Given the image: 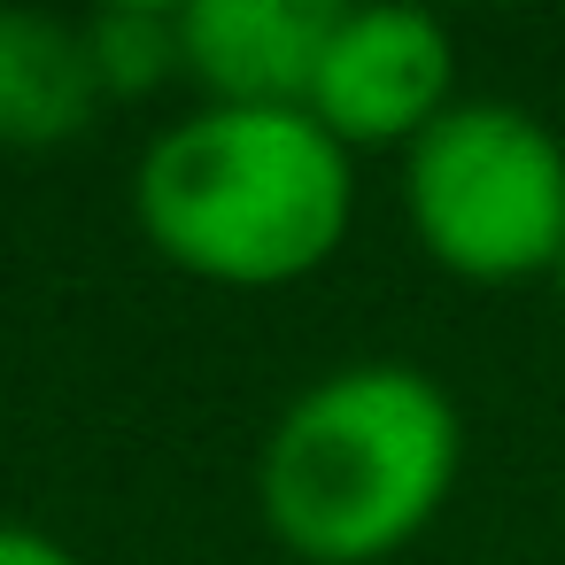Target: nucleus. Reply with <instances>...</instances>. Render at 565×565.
<instances>
[{
	"instance_id": "1",
	"label": "nucleus",
	"mask_w": 565,
	"mask_h": 565,
	"mask_svg": "<svg viewBox=\"0 0 565 565\" xmlns=\"http://www.w3.org/2000/svg\"><path fill=\"white\" fill-rule=\"evenodd\" d=\"M457 465L465 426L449 387L403 356H364L271 418L256 503L271 542L302 565H387L441 519Z\"/></svg>"
},
{
	"instance_id": "2",
	"label": "nucleus",
	"mask_w": 565,
	"mask_h": 565,
	"mask_svg": "<svg viewBox=\"0 0 565 565\" xmlns=\"http://www.w3.org/2000/svg\"><path fill=\"white\" fill-rule=\"evenodd\" d=\"M132 217L163 264L210 287H295L356 217V156L310 109H186L132 171Z\"/></svg>"
},
{
	"instance_id": "3",
	"label": "nucleus",
	"mask_w": 565,
	"mask_h": 565,
	"mask_svg": "<svg viewBox=\"0 0 565 565\" xmlns=\"http://www.w3.org/2000/svg\"><path fill=\"white\" fill-rule=\"evenodd\" d=\"M403 217L449 279H550L565 256V148L519 102H457L403 148Z\"/></svg>"
},
{
	"instance_id": "4",
	"label": "nucleus",
	"mask_w": 565,
	"mask_h": 565,
	"mask_svg": "<svg viewBox=\"0 0 565 565\" xmlns=\"http://www.w3.org/2000/svg\"><path fill=\"white\" fill-rule=\"evenodd\" d=\"M302 109L349 156L411 148L441 109H457V47L418 9H333Z\"/></svg>"
},
{
	"instance_id": "5",
	"label": "nucleus",
	"mask_w": 565,
	"mask_h": 565,
	"mask_svg": "<svg viewBox=\"0 0 565 565\" xmlns=\"http://www.w3.org/2000/svg\"><path fill=\"white\" fill-rule=\"evenodd\" d=\"M333 0H186L179 55L202 109H302Z\"/></svg>"
},
{
	"instance_id": "6",
	"label": "nucleus",
	"mask_w": 565,
	"mask_h": 565,
	"mask_svg": "<svg viewBox=\"0 0 565 565\" xmlns=\"http://www.w3.org/2000/svg\"><path fill=\"white\" fill-rule=\"evenodd\" d=\"M109 109L86 24L47 9H0V148H71Z\"/></svg>"
},
{
	"instance_id": "7",
	"label": "nucleus",
	"mask_w": 565,
	"mask_h": 565,
	"mask_svg": "<svg viewBox=\"0 0 565 565\" xmlns=\"http://www.w3.org/2000/svg\"><path fill=\"white\" fill-rule=\"evenodd\" d=\"M86 47H94V78L109 102H148L186 78L179 9H156V0H125V9L86 17Z\"/></svg>"
},
{
	"instance_id": "8",
	"label": "nucleus",
	"mask_w": 565,
	"mask_h": 565,
	"mask_svg": "<svg viewBox=\"0 0 565 565\" xmlns=\"http://www.w3.org/2000/svg\"><path fill=\"white\" fill-rule=\"evenodd\" d=\"M0 565H78V550L55 542V534H40V526L0 519Z\"/></svg>"
},
{
	"instance_id": "9",
	"label": "nucleus",
	"mask_w": 565,
	"mask_h": 565,
	"mask_svg": "<svg viewBox=\"0 0 565 565\" xmlns=\"http://www.w3.org/2000/svg\"><path fill=\"white\" fill-rule=\"evenodd\" d=\"M550 287H557V302H565V256H557V271H550Z\"/></svg>"
}]
</instances>
